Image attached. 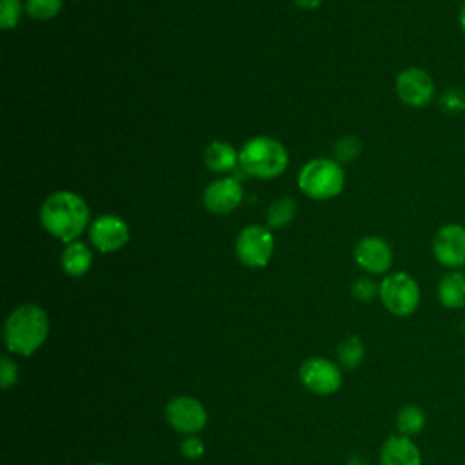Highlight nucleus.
<instances>
[{
	"mask_svg": "<svg viewBox=\"0 0 465 465\" xmlns=\"http://www.w3.org/2000/svg\"><path fill=\"white\" fill-rule=\"evenodd\" d=\"M89 205L71 191H56L49 194L40 207V223L54 238L71 243L87 227Z\"/></svg>",
	"mask_w": 465,
	"mask_h": 465,
	"instance_id": "f257e3e1",
	"label": "nucleus"
},
{
	"mask_svg": "<svg viewBox=\"0 0 465 465\" xmlns=\"http://www.w3.org/2000/svg\"><path fill=\"white\" fill-rule=\"evenodd\" d=\"M47 331L49 320L44 309L35 303H24L5 320L4 340L9 351L29 356L44 343Z\"/></svg>",
	"mask_w": 465,
	"mask_h": 465,
	"instance_id": "f03ea898",
	"label": "nucleus"
},
{
	"mask_svg": "<svg viewBox=\"0 0 465 465\" xmlns=\"http://www.w3.org/2000/svg\"><path fill=\"white\" fill-rule=\"evenodd\" d=\"M240 163L251 176L274 178L285 171L289 154L278 140L271 136H256L242 147Z\"/></svg>",
	"mask_w": 465,
	"mask_h": 465,
	"instance_id": "7ed1b4c3",
	"label": "nucleus"
},
{
	"mask_svg": "<svg viewBox=\"0 0 465 465\" xmlns=\"http://www.w3.org/2000/svg\"><path fill=\"white\" fill-rule=\"evenodd\" d=\"M298 185L312 200H331L343 191L345 173L334 160L314 158L300 169Z\"/></svg>",
	"mask_w": 465,
	"mask_h": 465,
	"instance_id": "20e7f679",
	"label": "nucleus"
},
{
	"mask_svg": "<svg viewBox=\"0 0 465 465\" xmlns=\"http://www.w3.org/2000/svg\"><path fill=\"white\" fill-rule=\"evenodd\" d=\"M380 300L394 316H409L420 305V287L407 272H392L380 283Z\"/></svg>",
	"mask_w": 465,
	"mask_h": 465,
	"instance_id": "39448f33",
	"label": "nucleus"
},
{
	"mask_svg": "<svg viewBox=\"0 0 465 465\" xmlns=\"http://www.w3.org/2000/svg\"><path fill=\"white\" fill-rule=\"evenodd\" d=\"M274 251V238L267 227L249 225L236 238V254L247 267H263Z\"/></svg>",
	"mask_w": 465,
	"mask_h": 465,
	"instance_id": "423d86ee",
	"label": "nucleus"
},
{
	"mask_svg": "<svg viewBox=\"0 0 465 465\" xmlns=\"http://www.w3.org/2000/svg\"><path fill=\"white\" fill-rule=\"evenodd\" d=\"M396 94L409 107H425L434 96L432 76L421 67H405L396 76Z\"/></svg>",
	"mask_w": 465,
	"mask_h": 465,
	"instance_id": "0eeeda50",
	"label": "nucleus"
},
{
	"mask_svg": "<svg viewBox=\"0 0 465 465\" xmlns=\"http://www.w3.org/2000/svg\"><path fill=\"white\" fill-rule=\"evenodd\" d=\"M432 254L436 262L447 269H460L465 265V227L460 223H447L438 229L432 238Z\"/></svg>",
	"mask_w": 465,
	"mask_h": 465,
	"instance_id": "6e6552de",
	"label": "nucleus"
},
{
	"mask_svg": "<svg viewBox=\"0 0 465 465\" xmlns=\"http://www.w3.org/2000/svg\"><path fill=\"white\" fill-rule=\"evenodd\" d=\"M300 380L314 394H332L341 385L340 369L325 358H311L300 367Z\"/></svg>",
	"mask_w": 465,
	"mask_h": 465,
	"instance_id": "1a4fd4ad",
	"label": "nucleus"
},
{
	"mask_svg": "<svg viewBox=\"0 0 465 465\" xmlns=\"http://www.w3.org/2000/svg\"><path fill=\"white\" fill-rule=\"evenodd\" d=\"M167 421L171 427H174L178 432L183 434H194L202 430L207 423V412L203 405L189 396L174 398L167 403Z\"/></svg>",
	"mask_w": 465,
	"mask_h": 465,
	"instance_id": "9d476101",
	"label": "nucleus"
},
{
	"mask_svg": "<svg viewBox=\"0 0 465 465\" xmlns=\"http://www.w3.org/2000/svg\"><path fill=\"white\" fill-rule=\"evenodd\" d=\"M89 238L98 251L113 252L122 249L129 242L131 232L127 223L120 216L104 214L89 227Z\"/></svg>",
	"mask_w": 465,
	"mask_h": 465,
	"instance_id": "9b49d317",
	"label": "nucleus"
},
{
	"mask_svg": "<svg viewBox=\"0 0 465 465\" xmlns=\"http://www.w3.org/2000/svg\"><path fill=\"white\" fill-rule=\"evenodd\" d=\"M202 200L213 214H229L242 203L243 189L232 178H220L205 187Z\"/></svg>",
	"mask_w": 465,
	"mask_h": 465,
	"instance_id": "f8f14e48",
	"label": "nucleus"
},
{
	"mask_svg": "<svg viewBox=\"0 0 465 465\" xmlns=\"http://www.w3.org/2000/svg\"><path fill=\"white\" fill-rule=\"evenodd\" d=\"M354 260L361 269L372 274H383L392 265V251L383 238L365 236L354 249Z\"/></svg>",
	"mask_w": 465,
	"mask_h": 465,
	"instance_id": "ddd939ff",
	"label": "nucleus"
},
{
	"mask_svg": "<svg viewBox=\"0 0 465 465\" xmlns=\"http://www.w3.org/2000/svg\"><path fill=\"white\" fill-rule=\"evenodd\" d=\"M381 465H421V454L407 436H391L380 452Z\"/></svg>",
	"mask_w": 465,
	"mask_h": 465,
	"instance_id": "4468645a",
	"label": "nucleus"
},
{
	"mask_svg": "<svg viewBox=\"0 0 465 465\" xmlns=\"http://www.w3.org/2000/svg\"><path fill=\"white\" fill-rule=\"evenodd\" d=\"M438 300L445 309L465 307V274L458 269L441 276L438 283Z\"/></svg>",
	"mask_w": 465,
	"mask_h": 465,
	"instance_id": "2eb2a0df",
	"label": "nucleus"
},
{
	"mask_svg": "<svg viewBox=\"0 0 465 465\" xmlns=\"http://www.w3.org/2000/svg\"><path fill=\"white\" fill-rule=\"evenodd\" d=\"M203 162L214 173H227L240 162V153H236L232 145L216 140L205 147Z\"/></svg>",
	"mask_w": 465,
	"mask_h": 465,
	"instance_id": "dca6fc26",
	"label": "nucleus"
},
{
	"mask_svg": "<svg viewBox=\"0 0 465 465\" xmlns=\"http://www.w3.org/2000/svg\"><path fill=\"white\" fill-rule=\"evenodd\" d=\"M93 262V254L89 247L82 242H71L65 245L62 252V267L69 276H82L89 271Z\"/></svg>",
	"mask_w": 465,
	"mask_h": 465,
	"instance_id": "f3484780",
	"label": "nucleus"
},
{
	"mask_svg": "<svg viewBox=\"0 0 465 465\" xmlns=\"http://www.w3.org/2000/svg\"><path fill=\"white\" fill-rule=\"evenodd\" d=\"M396 427L401 436H414L425 427V412L418 405H405L396 416Z\"/></svg>",
	"mask_w": 465,
	"mask_h": 465,
	"instance_id": "a211bd4d",
	"label": "nucleus"
},
{
	"mask_svg": "<svg viewBox=\"0 0 465 465\" xmlns=\"http://www.w3.org/2000/svg\"><path fill=\"white\" fill-rule=\"evenodd\" d=\"M296 214V202L292 198H280L267 209V223L274 229L285 227Z\"/></svg>",
	"mask_w": 465,
	"mask_h": 465,
	"instance_id": "6ab92c4d",
	"label": "nucleus"
},
{
	"mask_svg": "<svg viewBox=\"0 0 465 465\" xmlns=\"http://www.w3.org/2000/svg\"><path fill=\"white\" fill-rule=\"evenodd\" d=\"M363 354H365V347H363V343H361V340L358 336H351V338L343 340L340 349H338L340 361L347 369L358 367V363L363 360Z\"/></svg>",
	"mask_w": 465,
	"mask_h": 465,
	"instance_id": "aec40b11",
	"label": "nucleus"
},
{
	"mask_svg": "<svg viewBox=\"0 0 465 465\" xmlns=\"http://www.w3.org/2000/svg\"><path fill=\"white\" fill-rule=\"evenodd\" d=\"M62 9V0H27L25 11L35 20H49Z\"/></svg>",
	"mask_w": 465,
	"mask_h": 465,
	"instance_id": "412c9836",
	"label": "nucleus"
},
{
	"mask_svg": "<svg viewBox=\"0 0 465 465\" xmlns=\"http://www.w3.org/2000/svg\"><path fill=\"white\" fill-rule=\"evenodd\" d=\"M22 15V5L18 0H0V27L11 29L18 24Z\"/></svg>",
	"mask_w": 465,
	"mask_h": 465,
	"instance_id": "4be33fe9",
	"label": "nucleus"
},
{
	"mask_svg": "<svg viewBox=\"0 0 465 465\" xmlns=\"http://www.w3.org/2000/svg\"><path fill=\"white\" fill-rule=\"evenodd\" d=\"M360 149H361V142L356 136H343L336 143V156L341 162H349L360 154Z\"/></svg>",
	"mask_w": 465,
	"mask_h": 465,
	"instance_id": "5701e85b",
	"label": "nucleus"
},
{
	"mask_svg": "<svg viewBox=\"0 0 465 465\" xmlns=\"http://www.w3.org/2000/svg\"><path fill=\"white\" fill-rule=\"evenodd\" d=\"M441 107L447 113H461L465 109V93L460 89H449L441 96Z\"/></svg>",
	"mask_w": 465,
	"mask_h": 465,
	"instance_id": "b1692460",
	"label": "nucleus"
},
{
	"mask_svg": "<svg viewBox=\"0 0 465 465\" xmlns=\"http://www.w3.org/2000/svg\"><path fill=\"white\" fill-rule=\"evenodd\" d=\"M378 292H380V287H378L371 278H360V280H356L354 285H352V294H354V298L363 300V302L372 300Z\"/></svg>",
	"mask_w": 465,
	"mask_h": 465,
	"instance_id": "393cba45",
	"label": "nucleus"
},
{
	"mask_svg": "<svg viewBox=\"0 0 465 465\" xmlns=\"http://www.w3.org/2000/svg\"><path fill=\"white\" fill-rule=\"evenodd\" d=\"M15 381H16V365L7 356H2V363H0L2 389L7 391L11 385H15Z\"/></svg>",
	"mask_w": 465,
	"mask_h": 465,
	"instance_id": "a878e982",
	"label": "nucleus"
},
{
	"mask_svg": "<svg viewBox=\"0 0 465 465\" xmlns=\"http://www.w3.org/2000/svg\"><path fill=\"white\" fill-rule=\"evenodd\" d=\"M182 454L189 460H196L203 454V443L200 438L196 436H187L183 441H182V447H180Z\"/></svg>",
	"mask_w": 465,
	"mask_h": 465,
	"instance_id": "bb28decb",
	"label": "nucleus"
},
{
	"mask_svg": "<svg viewBox=\"0 0 465 465\" xmlns=\"http://www.w3.org/2000/svg\"><path fill=\"white\" fill-rule=\"evenodd\" d=\"M300 7H303V9H314L316 5H320V2L322 0H294Z\"/></svg>",
	"mask_w": 465,
	"mask_h": 465,
	"instance_id": "cd10ccee",
	"label": "nucleus"
},
{
	"mask_svg": "<svg viewBox=\"0 0 465 465\" xmlns=\"http://www.w3.org/2000/svg\"><path fill=\"white\" fill-rule=\"evenodd\" d=\"M458 22H460V27H461V31H463V35H465V2H463V5L460 7V13H458Z\"/></svg>",
	"mask_w": 465,
	"mask_h": 465,
	"instance_id": "c85d7f7f",
	"label": "nucleus"
},
{
	"mask_svg": "<svg viewBox=\"0 0 465 465\" xmlns=\"http://www.w3.org/2000/svg\"><path fill=\"white\" fill-rule=\"evenodd\" d=\"M347 465H367V461L363 458H360V456H352Z\"/></svg>",
	"mask_w": 465,
	"mask_h": 465,
	"instance_id": "c756f323",
	"label": "nucleus"
},
{
	"mask_svg": "<svg viewBox=\"0 0 465 465\" xmlns=\"http://www.w3.org/2000/svg\"><path fill=\"white\" fill-rule=\"evenodd\" d=\"M98 465H107V463H98Z\"/></svg>",
	"mask_w": 465,
	"mask_h": 465,
	"instance_id": "7c9ffc66",
	"label": "nucleus"
}]
</instances>
